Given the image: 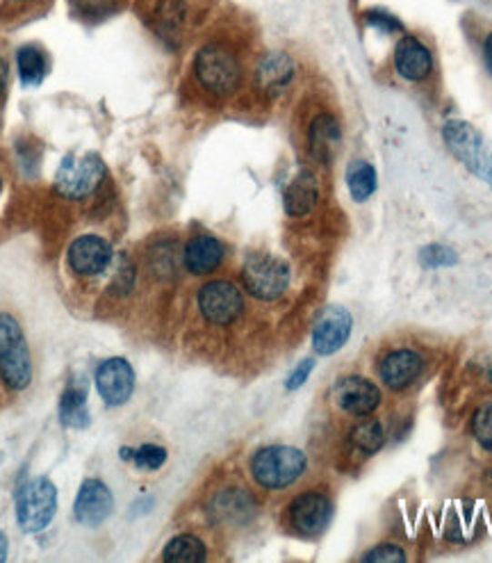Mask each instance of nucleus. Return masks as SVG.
<instances>
[{
  "label": "nucleus",
  "instance_id": "obj_33",
  "mask_svg": "<svg viewBox=\"0 0 492 563\" xmlns=\"http://www.w3.org/2000/svg\"><path fill=\"white\" fill-rule=\"evenodd\" d=\"M313 369H315V360L313 358H304V360H301V363L296 365L295 369H292L290 377H287L286 388L287 390H299L301 386H304L306 381H308V377H310V374H313Z\"/></svg>",
  "mask_w": 492,
  "mask_h": 563
},
{
  "label": "nucleus",
  "instance_id": "obj_32",
  "mask_svg": "<svg viewBox=\"0 0 492 563\" xmlns=\"http://www.w3.org/2000/svg\"><path fill=\"white\" fill-rule=\"evenodd\" d=\"M365 24L374 25V28L383 30V33H404V25L395 19L392 15L383 10H369L365 12Z\"/></svg>",
  "mask_w": 492,
  "mask_h": 563
},
{
  "label": "nucleus",
  "instance_id": "obj_30",
  "mask_svg": "<svg viewBox=\"0 0 492 563\" xmlns=\"http://www.w3.org/2000/svg\"><path fill=\"white\" fill-rule=\"evenodd\" d=\"M363 561H374V563H404L406 552L404 548L395 543H378L377 548H372L369 552L363 554Z\"/></svg>",
  "mask_w": 492,
  "mask_h": 563
},
{
  "label": "nucleus",
  "instance_id": "obj_17",
  "mask_svg": "<svg viewBox=\"0 0 492 563\" xmlns=\"http://www.w3.org/2000/svg\"><path fill=\"white\" fill-rule=\"evenodd\" d=\"M395 69L404 80L419 83L433 71L431 51L419 39L401 37L395 48Z\"/></svg>",
  "mask_w": 492,
  "mask_h": 563
},
{
  "label": "nucleus",
  "instance_id": "obj_37",
  "mask_svg": "<svg viewBox=\"0 0 492 563\" xmlns=\"http://www.w3.org/2000/svg\"><path fill=\"white\" fill-rule=\"evenodd\" d=\"M486 379H487V384L492 386V363L487 365V369H486Z\"/></svg>",
  "mask_w": 492,
  "mask_h": 563
},
{
  "label": "nucleus",
  "instance_id": "obj_4",
  "mask_svg": "<svg viewBox=\"0 0 492 563\" xmlns=\"http://www.w3.org/2000/svg\"><path fill=\"white\" fill-rule=\"evenodd\" d=\"M196 80L215 96H230L242 83V66L235 53L221 44H207L194 60Z\"/></svg>",
  "mask_w": 492,
  "mask_h": 563
},
{
  "label": "nucleus",
  "instance_id": "obj_24",
  "mask_svg": "<svg viewBox=\"0 0 492 563\" xmlns=\"http://www.w3.org/2000/svg\"><path fill=\"white\" fill-rule=\"evenodd\" d=\"M377 185L378 176L374 165L365 160H356L354 165H349V169H346V187H349V195L356 204H365L377 192Z\"/></svg>",
  "mask_w": 492,
  "mask_h": 563
},
{
  "label": "nucleus",
  "instance_id": "obj_20",
  "mask_svg": "<svg viewBox=\"0 0 492 563\" xmlns=\"http://www.w3.org/2000/svg\"><path fill=\"white\" fill-rule=\"evenodd\" d=\"M386 425L377 417H360V422H356L349 429L346 436V445H349L351 457L356 458H369L374 454L381 452L386 447Z\"/></svg>",
  "mask_w": 492,
  "mask_h": 563
},
{
  "label": "nucleus",
  "instance_id": "obj_16",
  "mask_svg": "<svg viewBox=\"0 0 492 563\" xmlns=\"http://www.w3.org/2000/svg\"><path fill=\"white\" fill-rule=\"evenodd\" d=\"M308 146L310 156L319 162V165H331L342 146V128L340 121L328 112H322L313 119L308 128Z\"/></svg>",
  "mask_w": 492,
  "mask_h": 563
},
{
  "label": "nucleus",
  "instance_id": "obj_36",
  "mask_svg": "<svg viewBox=\"0 0 492 563\" xmlns=\"http://www.w3.org/2000/svg\"><path fill=\"white\" fill-rule=\"evenodd\" d=\"M7 558V538L5 534H3V529H0V561H5Z\"/></svg>",
  "mask_w": 492,
  "mask_h": 563
},
{
  "label": "nucleus",
  "instance_id": "obj_2",
  "mask_svg": "<svg viewBox=\"0 0 492 563\" xmlns=\"http://www.w3.org/2000/svg\"><path fill=\"white\" fill-rule=\"evenodd\" d=\"M0 379L12 390H25L33 381V358L24 328L7 313H0Z\"/></svg>",
  "mask_w": 492,
  "mask_h": 563
},
{
  "label": "nucleus",
  "instance_id": "obj_12",
  "mask_svg": "<svg viewBox=\"0 0 492 563\" xmlns=\"http://www.w3.org/2000/svg\"><path fill=\"white\" fill-rule=\"evenodd\" d=\"M354 328V317L342 306H331L313 327V347L319 356H331L346 345Z\"/></svg>",
  "mask_w": 492,
  "mask_h": 563
},
{
  "label": "nucleus",
  "instance_id": "obj_10",
  "mask_svg": "<svg viewBox=\"0 0 492 563\" xmlns=\"http://www.w3.org/2000/svg\"><path fill=\"white\" fill-rule=\"evenodd\" d=\"M198 310L215 327L237 322L244 310L242 292L230 281H210L198 290Z\"/></svg>",
  "mask_w": 492,
  "mask_h": 563
},
{
  "label": "nucleus",
  "instance_id": "obj_11",
  "mask_svg": "<svg viewBox=\"0 0 492 563\" xmlns=\"http://www.w3.org/2000/svg\"><path fill=\"white\" fill-rule=\"evenodd\" d=\"M333 402L342 413L360 420V417L374 416V411L381 407L383 393L372 379L354 374V377L337 381L333 388Z\"/></svg>",
  "mask_w": 492,
  "mask_h": 563
},
{
  "label": "nucleus",
  "instance_id": "obj_6",
  "mask_svg": "<svg viewBox=\"0 0 492 563\" xmlns=\"http://www.w3.org/2000/svg\"><path fill=\"white\" fill-rule=\"evenodd\" d=\"M244 287L260 301H276L290 287V267L286 260L269 254H256L246 258L242 269Z\"/></svg>",
  "mask_w": 492,
  "mask_h": 563
},
{
  "label": "nucleus",
  "instance_id": "obj_14",
  "mask_svg": "<svg viewBox=\"0 0 492 563\" xmlns=\"http://www.w3.org/2000/svg\"><path fill=\"white\" fill-rule=\"evenodd\" d=\"M115 260L112 246L101 236H83L69 246V267L78 276H98Z\"/></svg>",
  "mask_w": 492,
  "mask_h": 563
},
{
  "label": "nucleus",
  "instance_id": "obj_19",
  "mask_svg": "<svg viewBox=\"0 0 492 563\" xmlns=\"http://www.w3.org/2000/svg\"><path fill=\"white\" fill-rule=\"evenodd\" d=\"M224 260V246L216 237L212 236H194L192 240L185 245L183 263L185 269L194 276H206L212 274Z\"/></svg>",
  "mask_w": 492,
  "mask_h": 563
},
{
  "label": "nucleus",
  "instance_id": "obj_38",
  "mask_svg": "<svg viewBox=\"0 0 492 563\" xmlns=\"http://www.w3.org/2000/svg\"><path fill=\"white\" fill-rule=\"evenodd\" d=\"M0 187H3V183H0Z\"/></svg>",
  "mask_w": 492,
  "mask_h": 563
},
{
  "label": "nucleus",
  "instance_id": "obj_21",
  "mask_svg": "<svg viewBox=\"0 0 492 563\" xmlns=\"http://www.w3.org/2000/svg\"><path fill=\"white\" fill-rule=\"evenodd\" d=\"M283 201H286V213L290 215V217H306V215L313 213L319 201V183L317 178H315V174L301 171V174L287 185Z\"/></svg>",
  "mask_w": 492,
  "mask_h": 563
},
{
  "label": "nucleus",
  "instance_id": "obj_35",
  "mask_svg": "<svg viewBox=\"0 0 492 563\" xmlns=\"http://www.w3.org/2000/svg\"><path fill=\"white\" fill-rule=\"evenodd\" d=\"M5 85H7V65L3 62V57H0V94L5 92Z\"/></svg>",
  "mask_w": 492,
  "mask_h": 563
},
{
  "label": "nucleus",
  "instance_id": "obj_8",
  "mask_svg": "<svg viewBox=\"0 0 492 563\" xmlns=\"http://www.w3.org/2000/svg\"><path fill=\"white\" fill-rule=\"evenodd\" d=\"M427 358L413 347H395L386 351L377 365L378 379L392 393H406L422 379Z\"/></svg>",
  "mask_w": 492,
  "mask_h": 563
},
{
  "label": "nucleus",
  "instance_id": "obj_9",
  "mask_svg": "<svg viewBox=\"0 0 492 563\" xmlns=\"http://www.w3.org/2000/svg\"><path fill=\"white\" fill-rule=\"evenodd\" d=\"M287 520L299 536H306V538L322 536L333 520L331 498L319 490H306L296 495L287 507Z\"/></svg>",
  "mask_w": 492,
  "mask_h": 563
},
{
  "label": "nucleus",
  "instance_id": "obj_13",
  "mask_svg": "<svg viewBox=\"0 0 492 563\" xmlns=\"http://www.w3.org/2000/svg\"><path fill=\"white\" fill-rule=\"evenodd\" d=\"M98 395L110 407H121L133 397L135 369L126 358H107L96 369Z\"/></svg>",
  "mask_w": 492,
  "mask_h": 563
},
{
  "label": "nucleus",
  "instance_id": "obj_25",
  "mask_svg": "<svg viewBox=\"0 0 492 563\" xmlns=\"http://www.w3.org/2000/svg\"><path fill=\"white\" fill-rule=\"evenodd\" d=\"M162 558L169 563H201L207 558V549L198 536L180 534L166 543Z\"/></svg>",
  "mask_w": 492,
  "mask_h": 563
},
{
  "label": "nucleus",
  "instance_id": "obj_3",
  "mask_svg": "<svg viewBox=\"0 0 492 563\" xmlns=\"http://www.w3.org/2000/svg\"><path fill=\"white\" fill-rule=\"evenodd\" d=\"M442 139L458 162H463L477 178L492 187V146L472 124L460 119L447 121Z\"/></svg>",
  "mask_w": 492,
  "mask_h": 563
},
{
  "label": "nucleus",
  "instance_id": "obj_26",
  "mask_svg": "<svg viewBox=\"0 0 492 563\" xmlns=\"http://www.w3.org/2000/svg\"><path fill=\"white\" fill-rule=\"evenodd\" d=\"M16 66H19V78L25 87H33V85L42 83L48 69L46 57L35 46L21 48L19 57H16Z\"/></svg>",
  "mask_w": 492,
  "mask_h": 563
},
{
  "label": "nucleus",
  "instance_id": "obj_29",
  "mask_svg": "<svg viewBox=\"0 0 492 563\" xmlns=\"http://www.w3.org/2000/svg\"><path fill=\"white\" fill-rule=\"evenodd\" d=\"M419 263L431 269L454 267L458 263V254L447 245H428L419 251Z\"/></svg>",
  "mask_w": 492,
  "mask_h": 563
},
{
  "label": "nucleus",
  "instance_id": "obj_31",
  "mask_svg": "<svg viewBox=\"0 0 492 563\" xmlns=\"http://www.w3.org/2000/svg\"><path fill=\"white\" fill-rule=\"evenodd\" d=\"M133 281H135L133 263L126 258V254H119V256H116V267H115V281H112V290H115L116 295H126V292L133 287Z\"/></svg>",
  "mask_w": 492,
  "mask_h": 563
},
{
  "label": "nucleus",
  "instance_id": "obj_7",
  "mask_svg": "<svg viewBox=\"0 0 492 563\" xmlns=\"http://www.w3.org/2000/svg\"><path fill=\"white\" fill-rule=\"evenodd\" d=\"M105 176V165L96 153H85V156H69L60 165L55 174V190L65 199L83 201L98 190Z\"/></svg>",
  "mask_w": 492,
  "mask_h": 563
},
{
  "label": "nucleus",
  "instance_id": "obj_39",
  "mask_svg": "<svg viewBox=\"0 0 492 563\" xmlns=\"http://www.w3.org/2000/svg\"><path fill=\"white\" fill-rule=\"evenodd\" d=\"M490 479H492V475H490Z\"/></svg>",
  "mask_w": 492,
  "mask_h": 563
},
{
  "label": "nucleus",
  "instance_id": "obj_28",
  "mask_svg": "<svg viewBox=\"0 0 492 563\" xmlns=\"http://www.w3.org/2000/svg\"><path fill=\"white\" fill-rule=\"evenodd\" d=\"M469 431L486 452H492V402H483L481 407H477L469 420Z\"/></svg>",
  "mask_w": 492,
  "mask_h": 563
},
{
  "label": "nucleus",
  "instance_id": "obj_22",
  "mask_svg": "<svg viewBox=\"0 0 492 563\" xmlns=\"http://www.w3.org/2000/svg\"><path fill=\"white\" fill-rule=\"evenodd\" d=\"M256 511V502L246 490L242 488H228L221 490L215 499H212V516L219 522H233V525H242V522L251 520Z\"/></svg>",
  "mask_w": 492,
  "mask_h": 563
},
{
  "label": "nucleus",
  "instance_id": "obj_27",
  "mask_svg": "<svg viewBox=\"0 0 492 563\" xmlns=\"http://www.w3.org/2000/svg\"><path fill=\"white\" fill-rule=\"evenodd\" d=\"M119 454L124 461H133L142 470H160L166 461V449L160 445H142L137 449L121 447Z\"/></svg>",
  "mask_w": 492,
  "mask_h": 563
},
{
  "label": "nucleus",
  "instance_id": "obj_15",
  "mask_svg": "<svg viewBox=\"0 0 492 563\" xmlns=\"http://www.w3.org/2000/svg\"><path fill=\"white\" fill-rule=\"evenodd\" d=\"M112 508H115V498H112L110 488L98 479L83 481L75 498V518L80 525L85 527H98L110 518Z\"/></svg>",
  "mask_w": 492,
  "mask_h": 563
},
{
  "label": "nucleus",
  "instance_id": "obj_1",
  "mask_svg": "<svg viewBox=\"0 0 492 563\" xmlns=\"http://www.w3.org/2000/svg\"><path fill=\"white\" fill-rule=\"evenodd\" d=\"M306 467H308L306 454L290 445H269L258 449L251 458V475L265 490L287 488L304 477Z\"/></svg>",
  "mask_w": 492,
  "mask_h": 563
},
{
  "label": "nucleus",
  "instance_id": "obj_34",
  "mask_svg": "<svg viewBox=\"0 0 492 563\" xmlns=\"http://www.w3.org/2000/svg\"><path fill=\"white\" fill-rule=\"evenodd\" d=\"M483 60H486L487 71L492 74V33L486 37V44H483Z\"/></svg>",
  "mask_w": 492,
  "mask_h": 563
},
{
  "label": "nucleus",
  "instance_id": "obj_5",
  "mask_svg": "<svg viewBox=\"0 0 492 563\" xmlns=\"http://www.w3.org/2000/svg\"><path fill=\"white\" fill-rule=\"evenodd\" d=\"M57 511V488L46 477L24 484L16 493V520L25 534H39L51 525Z\"/></svg>",
  "mask_w": 492,
  "mask_h": 563
},
{
  "label": "nucleus",
  "instance_id": "obj_18",
  "mask_svg": "<svg viewBox=\"0 0 492 563\" xmlns=\"http://www.w3.org/2000/svg\"><path fill=\"white\" fill-rule=\"evenodd\" d=\"M295 80V62L287 53H267L256 69V85L267 96H278Z\"/></svg>",
  "mask_w": 492,
  "mask_h": 563
},
{
  "label": "nucleus",
  "instance_id": "obj_23",
  "mask_svg": "<svg viewBox=\"0 0 492 563\" xmlns=\"http://www.w3.org/2000/svg\"><path fill=\"white\" fill-rule=\"evenodd\" d=\"M60 417L62 425L74 427V429L87 427V386H85L83 379H74L66 386L65 395L60 399Z\"/></svg>",
  "mask_w": 492,
  "mask_h": 563
}]
</instances>
